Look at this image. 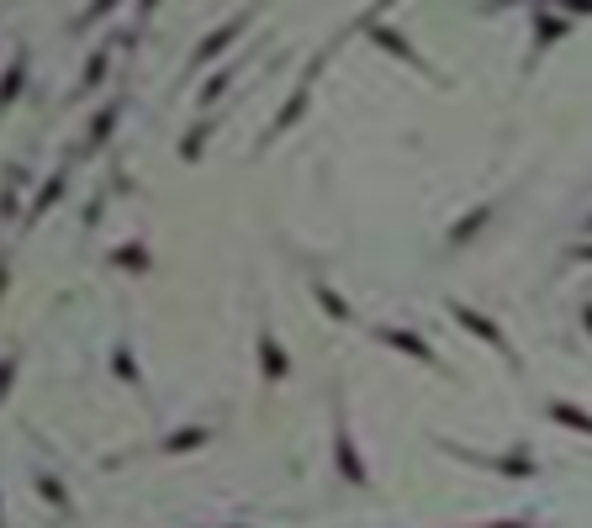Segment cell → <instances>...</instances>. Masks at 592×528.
I'll return each instance as SVG.
<instances>
[{
  "instance_id": "1",
  "label": "cell",
  "mask_w": 592,
  "mask_h": 528,
  "mask_svg": "<svg viewBox=\"0 0 592 528\" xmlns=\"http://www.w3.org/2000/svg\"><path fill=\"white\" fill-rule=\"evenodd\" d=\"M254 16H259V6H244L238 16H228L222 27H212L207 37H201V43H196V53H191V64H185V80H191V74H201V69H207L212 59H222V53H228V48L238 43V37H244V32L254 27Z\"/></svg>"
},
{
  "instance_id": "2",
  "label": "cell",
  "mask_w": 592,
  "mask_h": 528,
  "mask_svg": "<svg viewBox=\"0 0 592 528\" xmlns=\"http://www.w3.org/2000/svg\"><path fill=\"white\" fill-rule=\"evenodd\" d=\"M566 32H571V16H561L555 6H545V0H529V69L540 64Z\"/></svg>"
},
{
  "instance_id": "3",
  "label": "cell",
  "mask_w": 592,
  "mask_h": 528,
  "mask_svg": "<svg viewBox=\"0 0 592 528\" xmlns=\"http://www.w3.org/2000/svg\"><path fill=\"white\" fill-rule=\"evenodd\" d=\"M333 465H339V476L349 481V486H370V470H365V460H360V444H355V433H349V412H344V402H339V412H333Z\"/></svg>"
},
{
  "instance_id": "4",
  "label": "cell",
  "mask_w": 592,
  "mask_h": 528,
  "mask_svg": "<svg viewBox=\"0 0 592 528\" xmlns=\"http://www.w3.org/2000/svg\"><path fill=\"white\" fill-rule=\"evenodd\" d=\"M318 69H323V59H318V64H312V69L302 74V80L291 85V96H286V101H281V111H275V117H270V132H265V138H259V148H270L275 138H286V132H291L296 122L307 117V106H312V74H318Z\"/></svg>"
},
{
  "instance_id": "5",
  "label": "cell",
  "mask_w": 592,
  "mask_h": 528,
  "mask_svg": "<svg viewBox=\"0 0 592 528\" xmlns=\"http://www.w3.org/2000/svg\"><path fill=\"white\" fill-rule=\"evenodd\" d=\"M450 317H455V323L466 328V333H476L487 349H497V354H503V360L518 370V354H513V344H508V333L497 328V323H492V317L481 312V307H471V301H450Z\"/></svg>"
},
{
  "instance_id": "6",
  "label": "cell",
  "mask_w": 592,
  "mask_h": 528,
  "mask_svg": "<svg viewBox=\"0 0 592 528\" xmlns=\"http://www.w3.org/2000/svg\"><path fill=\"white\" fill-rule=\"evenodd\" d=\"M365 32H370V43H376L381 53H392V59H402L407 69H418V74H429L434 85H444V74L423 59V53H413V43H407V37L397 32V27H386V22H365Z\"/></svg>"
},
{
  "instance_id": "7",
  "label": "cell",
  "mask_w": 592,
  "mask_h": 528,
  "mask_svg": "<svg viewBox=\"0 0 592 528\" xmlns=\"http://www.w3.org/2000/svg\"><path fill=\"white\" fill-rule=\"evenodd\" d=\"M439 449H444V455H455V460H466V465H487V470H497V476H518V481L540 470L529 449H513V455H476V449H460V444H439Z\"/></svg>"
},
{
  "instance_id": "8",
  "label": "cell",
  "mask_w": 592,
  "mask_h": 528,
  "mask_svg": "<svg viewBox=\"0 0 592 528\" xmlns=\"http://www.w3.org/2000/svg\"><path fill=\"white\" fill-rule=\"evenodd\" d=\"M370 338H376V344H386V349H397V354H407V360H418V365L439 370L434 344H429L423 333H413V328H370Z\"/></svg>"
},
{
  "instance_id": "9",
  "label": "cell",
  "mask_w": 592,
  "mask_h": 528,
  "mask_svg": "<svg viewBox=\"0 0 592 528\" xmlns=\"http://www.w3.org/2000/svg\"><path fill=\"white\" fill-rule=\"evenodd\" d=\"M64 191H69V164H59V169H53V175H48L43 185H37V196H32V206H27V212H22V233H32V228H37V222H43V217L53 212V206H59V201H64Z\"/></svg>"
},
{
  "instance_id": "10",
  "label": "cell",
  "mask_w": 592,
  "mask_h": 528,
  "mask_svg": "<svg viewBox=\"0 0 592 528\" xmlns=\"http://www.w3.org/2000/svg\"><path fill=\"white\" fill-rule=\"evenodd\" d=\"M122 111H127V96H111L96 117H90V132H85V154H101V148L111 143V132H117V122H122Z\"/></svg>"
},
{
  "instance_id": "11",
  "label": "cell",
  "mask_w": 592,
  "mask_h": 528,
  "mask_svg": "<svg viewBox=\"0 0 592 528\" xmlns=\"http://www.w3.org/2000/svg\"><path fill=\"white\" fill-rule=\"evenodd\" d=\"M259 375H265L270 386L291 381V354L281 349V338H275L270 328H259Z\"/></svg>"
},
{
  "instance_id": "12",
  "label": "cell",
  "mask_w": 592,
  "mask_h": 528,
  "mask_svg": "<svg viewBox=\"0 0 592 528\" xmlns=\"http://www.w3.org/2000/svg\"><path fill=\"white\" fill-rule=\"evenodd\" d=\"M27 69H32V53H27V48H16V53H11V69L0 74V117H6V111H11L16 101H22Z\"/></svg>"
},
{
  "instance_id": "13",
  "label": "cell",
  "mask_w": 592,
  "mask_h": 528,
  "mask_svg": "<svg viewBox=\"0 0 592 528\" xmlns=\"http://www.w3.org/2000/svg\"><path fill=\"white\" fill-rule=\"evenodd\" d=\"M217 439V428L212 423H191V428H175V433H164V455H191V449H207Z\"/></svg>"
},
{
  "instance_id": "14",
  "label": "cell",
  "mask_w": 592,
  "mask_h": 528,
  "mask_svg": "<svg viewBox=\"0 0 592 528\" xmlns=\"http://www.w3.org/2000/svg\"><path fill=\"white\" fill-rule=\"evenodd\" d=\"M32 486H37V497H43V502L53 507V513L74 523V497H69V486H64L59 476H53V470H37V476H32Z\"/></svg>"
},
{
  "instance_id": "15",
  "label": "cell",
  "mask_w": 592,
  "mask_h": 528,
  "mask_svg": "<svg viewBox=\"0 0 592 528\" xmlns=\"http://www.w3.org/2000/svg\"><path fill=\"white\" fill-rule=\"evenodd\" d=\"M106 74H111V48H96V53H90V59H85V74H80V90H74V96H69V101H85V96H90V90H101V80H106Z\"/></svg>"
},
{
  "instance_id": "16",
  "label": "cell",
  "mask_w": 592,
  "mask_h": 528,
  "mask_svg": "<svg viewBox=\"0 0 592 528\" xmlns=\"http://www.w3.org/2000/svg\"><path fill=\"white\" fill-rule=\"evenodd\" d=\"M545 412H550V423H561V428H571V433H587V439H592V412H587V407H577V402H561V396H555V402H550Z\"/></svg>"
},
{
  "instance_id": "17",
  "label": "cell",
  "mask_w": 592,
  "mask_h": 528,
  "mask_svg": "<svg viewBox=\"0 0 592 528\" xmlns=\"http://www.w3.org/2000/svg\"><path fill=\"white\" fill-rule=\"evenodd\" d=\"M487 217H492V206H476V212H466L450 233H444V243H450V249H466V243H471L481 228H487Z\"/></svg>"
},
{
  "instance_id": "18",
  "label": "cell",
  "mask_w": 592,
  "mask_h": 528,
  "mask_svg": "<svg viewBox=\"0 0 592 528\" xmlns=\"http://www.w3.org/2000/svg\"><path fill=\"white\" fill-rule=\"evenodd\" d=\"M212 132H217V122H212V117L191 122V132L180 138V159H185V164H201V148H207V138H212Z\"/></svg>"
},
{
  "instance_id": "19",
  "label": "cell",
  "mask_w": 592,
  "mask_h": 528,
  "mask_svg": "<svg viewBox=\"0 0 592 528\" xmlns=\"http://www.w3.org/2000/svg\"><path fill=\"white\" fill-rule=\"evenodd\" d=\"M312 296H318V307L333 317V323H355V312H349V301L333 291V286H323V280H312Z\"/></svg>"
},
{
  "instance_id": "20",
  "label": "cell",
  "mask_w": 592,
  "mask_h": 528,
  "mask_svg": "<svg viewBox=\"0 0 592 528\" xmlns=\"http://www.w3.org/2000/svg\"><path fill=\"white\" fill-rule=\"evenodd\" d=\"M238 69H244V59H238V64H228V69H217L212 80L196 90V101H201V106H217V96H228V85H233V74H238Z\"/></svg>"
},
{
  "instance_id": "21",
  "label": "cell",
  "mask_w": 592,
  "mask_h": 528,
  "mask_svg": "<svg viewBox=\"0 0 592 528\" xmlns=\"http://www.w3.org/2000/svg\"><path fill=\"white\" fill-rule=\"evenodd\" d=\"M111 370H117V381L143 386V370H138V360H133V349H127V338H122L117 349H111Z\"/></svg>"
},
{
  "instance_id": "22",
  "label": "cell",
  "mask_w": 592,
  "mask_h": 528,
  "mask_svg": "<svg viewBox=\"0 0 592 528\" xmlns=\"http://www.w3.org/2000/svg\"><path fill=\"white\" fill-rule=\"evenodd\" d=\"M111 264H117V270L143 275L148 270V249H143V243H117V249H111Z\"/></svg>"
},
{
  "instance_id": "23",
  "label": "cell",
  "mask_w": 592,
  "mask_h": 528,
  "mask_svg": "<svg viewBox=\"0 0 592 528\" xmlns=\"http://www.w3.org/2000/svg\"><path fill=\"white\" fill-rule=\"evenodd\" d=\"M117 6H122V0H90V6H85V11H80V16H74V22H69V32H90L96 22H106V16L117 11Z\"/></svg>"
},
{
  "instance_id": "24",
  "label": "cell",
  "mask_w": 592,
  "mask_h": 528,
  "mask_svg": "<svg viewBox=\"0 0 592 528\" xmlns=\"http://www.w3.org/2000/svg\"><path fill=\"white\" fill-rule=\"evenodd\" d=\"M16 365H22V354H0V402H6V391L16 386Z\"/></svg>"
},
{
  "instance_id": "25",
  "label": "cell",
  "mask_w": 592,
  "mask_h": 528,
  "mask_svg": "<svg viewBox=\"0 0 592 528\" xmlns=\"http://www.w3.org/2000/svg\"><path fill=\"white\" fill-rule=\"evenodd\" d=\"M0 222H22V201H16L11 185H0Z\"/></svg>"
},
{
  "instance_id": "26",
  "label": "cell",
  "mask_w": 592,
  "mask_h": 528,
  "mask_svg": "<svg viewBox=\"0 0 592 528\" xmlns=\"http://www.w3.org/2000/svg\"><path fill=\"white\" fill-rule=\"evenodd\" d=\"M545 6H555L561 16H592V0H545Z\"/></svg>"
},
{
  "instance_id": "27",
  "label": "cell",
  "mask_w": 592,
  "mask_h": 528,
  "mask_svg": "<svg viewBox=\"0 0 592 528\" xmlns=\"http://www.w3.org/2000/svg\"><path fill=\"white\" fill-rule=\"evenodd\" d=\"M6 185H11V191H22V185H27V169L11 164V169H6Z\"/></svg>"
},
{
  "instance_id": "28",
  "label": "cell",
  "mask_w": 592,
  "mask_h": 528,
  "mask_svg": "<svg viewBox=\"0 0 592 528\" xmlns=\"http://www.w3.org/2000/svg\"><path fill=\"white\" fill-rule=\"evenodd\" d=\"M6 286H11V259H6V249H0V301H6Z\"/></svg>"
},
{
  "instance_id": "29",
  "label": "cell",
  "mask_w": 592,
  "mask_h": 528,
  "mask_svg": "<svg viewBox=\"0 0 592 528\" xmlns=\"http://www.w3.org/2000/svg\"><path fill=\"white\" fill-rule=\"evenodd\" d=\"M571 259H577V264H592V238H587V243H577V249H571Z\"/></svg>"
},
{
  "instance_id": "30",
  "label": "cell",
  "mask_w": 592,
  "mask_h": 528,
  "mask_svg": "<svg viewBox=\"0 0 592 528\" xmlns=\"http://www.w3.org/2000/svg\"><path fill=\"white\" fill-rule=\"evenodd\" d=\"M582 328H587V338H592V296L582 301Z\"/></svg>"
},
{
  "instance_id": "31",
  "label": "cell",
  "mask_w": 592,
  "mask_h": 528,
  "mask_svg": "<svg viewBox=\"0 0 592 528\" xmlns=\"http://www.w3.org/2000/svg\"><path fill=\"white\" fill-rule=\"evenodd\" d=\"M154 11H159V0H138V16H143V22H148Z\"/></svg>"
},
{
  "instance_id": "32",
  "label": "cell",
  "mask_w": 592,
  "mask_h": 528,
  "mask_svg": "<svg viewBox=\"0 0 592 528\" xmlns=\"http://www.w3.org/2000/svg\"><path fill=\"white\" fill-rule=\"evenodd\" d=\"M582 233H587V238H592V212H587V217H582Z\"/></svg>"
}]
</instances>
